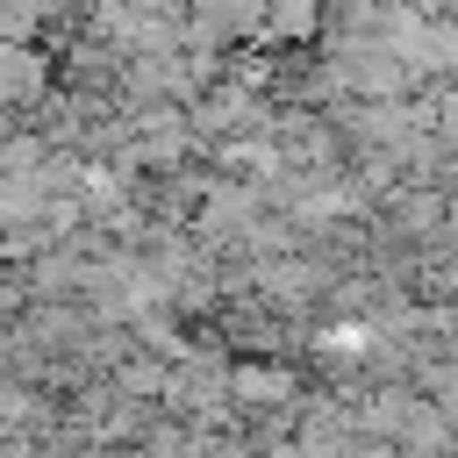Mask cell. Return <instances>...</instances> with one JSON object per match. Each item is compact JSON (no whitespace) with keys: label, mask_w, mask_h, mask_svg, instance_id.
I'll return each instance as SVG.
<instances>
[{"label":"cell","mask_w":458,"mask_h":458,"mask_svg":"<svg viewBox=\"0 0 458 458\" xmlns=\"http://www.w3.org/2000/svg\"><path fill=\"white\" fill-rule=\"evenodd\" d=\"M236 394H243L250 408H279V401L293 408V394H301V386H293L286 372H258V365H250V372H236Z\"/></svg>","instance_id":"1"}]
</instances>
